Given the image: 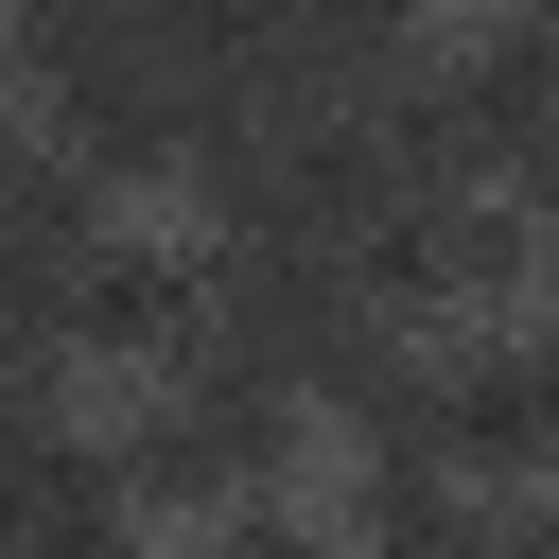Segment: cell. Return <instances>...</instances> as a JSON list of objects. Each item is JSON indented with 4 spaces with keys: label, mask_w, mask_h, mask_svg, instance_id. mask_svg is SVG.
<instances>
[{
    "label": "cell",
    "mask_w": 559,
    "mask_h": 559,
    "mask_svg": "<svg viewBox=\"0 0 559 559\" xmlns=\"http://www.w3.org/2000/svg\"><path fill=\"white\" fill-rule=\"evenodd\" d=\"M105 454H122L140 524L280 507V472L314 454V402H297V384H262V367H227V349H175V367H140V402L105 419Z\"/></svg>",
    "instance_id": "cell-1"
},
{
    "label": "cell",
    "mask_w": 559,
    "mask_h": 559,
    "mask_svg": "<svg viewBox=\"0 0 559 559\" xmlns=\"http://www.w3.org/2000/svg\"><path fill=\"white\" fill-rule=\"evenodd\" d=\"M419 157L437 192H507L524 227H559V17H489L419 52Z\"/></svg>",
    "instance_id": "cell-2"
},
{
    "label": "cell",
    "mask_w": 559,
    "mask_h": 559,
    "mask_svg": "<svg viewBox=\"0 0 559 559\" xmlns=\"http://www.w3.org/2000/svg\"><path fill=\"white\" fill-rule=\"evenodd\" d=\"M419 472H454V489L559 472V332L542 314H472V332L419 349Z\"/></svg>",
    "instance_id": "cell-3"
},
{
    "label": "cell",
    "mask_w": 559,
    "mask_h": 559,
    "mask_svg": "<svg viewBox=\"0 0 559 559\" xmlns=\"http://www.w3.org/2000/svg\"><path fill=\"white\" fill-rule=\"evenodd\" d=\"M0 559H140V489L105 419H52V384L0 402Z\"/></svg>",
    "instance_id": "cell-4"
},
{
    "label": "cell",
    "mask_w": 559,
    "mask_h": 559,
    "mask_svg": "<svg viewBox=\"0 0 559 559\" xmlns=\"http://www.w3.org/2000/svg\"><path fill=\"white\" fill-rule=\"evenodd\" d=\"M192 314H210L192 245H140V227H105V245L52 280V349H87V367H175Z\"/></svg>",
    "instance_id": "cell-5"
},
{
    "label": "cell",
    "mask_w": 559,
    "mask_h": 559,
    "mask_svg": "<svg viewBox=\"0 0 559 559\" xmlns=\"http://www.w3.org/2000/svg\"><path fill=\"white\" fill-rule=\"evenodd\" d=\"M472 507H489V489H454V472H419V454H349L332 559H472Z\"/></svg>",
    "instance_id": "cell-6"
},
{
    "label": "cell",
    "mask_w": 559,
    "mask_h": 559,
    "mask_svg": "<svg viewBox=\"0 0 559 559\" xmlns=\"http://www.w3.org/2000/svg\"><path fill=\"white\" fill-rule=\"evenodd\" d=\"M0 52H17V87H105L157 52V0H0Z\"/></svg>",
    "instance_id": "cell-7"
},
{
    "label": "cell",
    "mask_w": 559,
    "mask_h": 559,
    "mask_svg": "<svg viewBox=\"0 0 559 559\" xmlns=\"http://www.w3.org/2000/svg\"><path fill=\"white\" fill-rule=\"evenodd\" d=\"M175 559H332V542H314L297 507H210V524H192Z\"/></svg>",
    "instance_id": "cell-8"
},
{
    "label": "cell",
    "mask_w": 559,
    "mask_h": 559,
    "mask_svg": "<svg viewBox=\"0 0 559 559\" xmlns=\"http://www.w3.org/2000/svg\"><path fill=\"white\" fill-rule=\"evenodd\" d=\"M472 559H559V489H489L472 507Z\"/></svg>",
    "instance_id": "cell-9"
},
{
    "label": "cell",
    "mask_w": 559,
    "mask_h": 559,
    "mask_svg": "<svg viewBox=\"0 0 559 559\" xmlns=\"http://www.w3.org/2000/svg\"><path fill=\"white\" fill-rule=\"evenodd\" d=\"M0 140H17V52H0Z\"/></svg>",
    "instance_id": "cell-10"
},
{
    "label": "cell",
    "mask_w": 559,
    "mask_h": 559,
    "mask_svg": "<svg viewBox=\"0 0 559 559\" xmlns=\"http://www.w3.org/2000/svg\"><path fill=\"white\" fill-rule=\"evenodd\" d=\"M507 17H559V0H507Z\"/></svg>",
    "instance_id": "cell-11"
}]
</instances>
